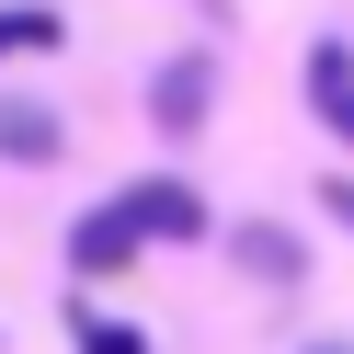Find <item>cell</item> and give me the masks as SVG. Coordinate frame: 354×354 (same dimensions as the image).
Segmentation results:
<instances>
[{
	"label": "cell",
	"mask_w": 354,
	"mask_h": 354,
	"mask_svg": "<svg viewBox=\"0 0 354 354\" xmlns=\"http://www.w3.org/2000/svg\"><path fill=\"white\" fill-rule=\"evenodd\" d=\"M160 240H206V194H194L183 171H149V183L103 194V206L69 229V274H126V263L160 252Z\"/></svg>",
	"instance_id": "6da1fadb"
},
{
	"label": "cell",
	"mask_w": 354,
	"mask_h": 354,
	"mask_svg": "<svg viewBox=\"0 0 354 354\" xmlns=\"http://www.w3.org/2000/svg\"><path fill=\"white\" fill-rule=\"evenodd\" d=\"M331 138H354V103H343V126H331Z\"/></svg>",
	"instance_id": "30bf717a"
},
{
	"label": "cell",
	"mask_w": 354,
	"mask_h": 354,
	"mask_svg": "<svg viewBox=\"0 0 354 354\" xmlns=\"http://www.w3.org/2000/svg\"><path fill=\"white\" fill-rule=\"evenodd\" d=\"M308 103L343 126V103H354V46H343V35H320V46H308Z\"/></svg>",
	"instance_id": "3957f363"
},
{
	"label": "cell",
	"mask_w": 354,
	"mask_h": 354,
	"mask_svg": "<svg viewBox=\"0 0 354 354\" xmlns=\"http://www.w3.org/2000/svg\"><path fill=\"white\" fill-rule=\"evenodd\" d=\"M240 263H252V274H274V286H297V240H286V229H240Z\"/></svg>",
	"instance_id": "8992f818"
},
{
	"label": "cell",
	"mask_w": 354,
	"mask_h": 354,
	"mask_svg": "<svg viewBox=\"0 0 354 354\" xmlns=\"http://www.w3.org/2000/svg\"><path fill=\"white\" fill-rule=\"evenodd\" d=\"M69 331H80V354H149V343H138L126 320H69Z\"/></svg>",
	"instance_id": "52a82bcc"
},
{
	"label": "cell",
	"mask_w": 354,
	"mask_h": 354,
	"mask_svg": "<svg viewBox=\"0 0 354 354\" xmlns=\"http://www.w3.org/2000/svg\"><path fill=\"white\" fill-rule=\"evenodd\" d=\"M194 12H206V24H217V12H229V0H194Z\"/></svg>",
	"instance_id": "9c48e42d"
},
{
	"label": "cell",
	"mask_w": 354,
	"mask_h": 354,
	"mask_svg": "<svg viewBox=\"0 0 354 354\" xmlns=\"http://www.w3.org/2000/svg\"><path fill=\"white\" fill-rule=\"evenodd\" d=\"M0 160H57V115L46 103H0Z\"/></svg>",
	"instance_id": "5b68a950"
},
{
	"label": "cell",
	"mask_w": 354,
	"mask_h": 354,
	"mask_svg": "<svg viewBox=\"0 0 354 354\" xmlns=\"http://www.w3.org/2000/svg\"><path fill=\"white\" fill-rule=\"evenodd\" d=\"M206 103H217V57L206 46H183L160 80H149V115H160V126H206Z\"/></svg>",
	"instance_id": "7a4b0ae2"
},
{
	"label": "cell",
	"mask_w": 354,
	"mask_h": 354,
	"mask_svg": "<svg viewBox=\"0 0 354 354\" xmlns=\"http://www.w3.org/2000/svg\"><path fill=\"white\" fill-rule=\"evenodd\" d=\"M320 354H354V343H320Z\"/></svg>",
	"instance_id": "8fae6325"
},
{
	"label": "cell",
	"mask_w": 354,
	"mask_h": 354,
	"mask_svg": "<svg viewBox=\"0 0 354 354\" xmlns=\"http://www.w3.org/2000/svg\"><path fill=\"white\" fill-rule=\"evenodd\" d=\"M320 206H331V217H343V229H354V183H331V194H320Z\"/></svg>",
	"instance_id": "ba28073f"
},
{
	"label": "cell",
	"mask_w": 354,
	"mask_h": 354,
	"mask_svg": "<svg viewBox=\"0 0 354 354\" xmlns=\"http://www.w3.org/2000/svg\"><path fill=\"white\" fill-rule=\"evenodd\" d=\"M57 35H69V24H57L46 0H12V12H0V69H12V57H46Z\"/></svg>",
	"instance_id": "277c9868"
}]
</instances>
